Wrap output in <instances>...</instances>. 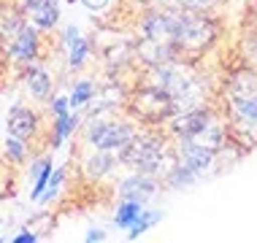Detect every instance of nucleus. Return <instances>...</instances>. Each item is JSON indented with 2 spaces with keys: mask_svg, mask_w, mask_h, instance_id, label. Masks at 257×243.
Instances as JSON below:
<instances>
[{
  "mask_svg": "<svg viewBox=\"0 0 257 243\" xmlns=\"http://www.w3.org/2000/svg\"><path fill=\"white\" fill-rule=\"evenodd\" d=\"M116 157H119V165H124L127 170L149 173L157 178H163L165 170L176 162V151H173V146H168V138L157 127H147L141 133L136 130L130 143L116 151Z\"/></svg>",
  "mask_w": 257,
  "mask_h": 243,
  "instance_id": "nucleus-1",
  "label": "nucleus"
},
{
  "mask_svg": "<svg viewBox=\"0 0 257 243\" xmlns=\"http://www.w3.org/2000/svg\"><path fill=\"white\" fill-rule=\"evenodd\" d=\"M219 25L203 11H179L176 14V33H173V49L179 60L200 57L208 46L217 41Z\"/></svg>",
  "mask_w": 257,
  "mask_h": 243,
  "instance_id": "nucleus-2",
  "label": "nucleus"
},
{
  "mask_svg": "<svg viewBox=\"0 0 257 243\" xmlns=\"http://www.w3.org/2000/svg\"><path fill=\"white\" fill-rule=\"evenodd\" d=\"M127 111L133 114L136 122L147 124V127H160V124H165L171 116H176L182 108H179V103L173 100L163 87L141 84V87L130 89Z\"/></svg>",
  "mask_w": 257,
  "mask_h": 243,
  "instance_id": "nucleus-3",
  "label": "nucleus"
},
{
  "mask_svg": "<svg viewBox=\"0 0 257 243\" xmlns=\"http://www.w3.org/2000/svg\"><path fill=\"white\" fill-rule=\"evenodd\" d=\"M227 116H230V130L235 141H244L252 133V146H257V89H244V92H227ZM249 149V146H246Z\"/></svg>",
  "mask_w": 257,
  "mask_h": 243,
  "instance_id": "nucleus-4",
  "label": "nucleus"
},
{
  "mask_svg": "<svg viewBox=\"0 0 257 243\" xmlns=\"http://www.w3.org/2000/svg\"><path fill=\"white\" fill-rule=\"evenodd\" d=\"M133 135H136V124L133 122L98 116V119H89L84 141L92 146V149H100V151H119L130 143Z\"/></svg>",
  "mask_w": 257,
  "mask_h": 243,
  "instance_id": "nucleus-5",
  "label": "nucleus"
},
{
  "mask_svg": "<svg viewBox=\"0 0 257 243\" xmlns=\"http://www.w3.org/2000/svg\"><path fill=\"white\" fill-rule=\"evenodd\" d=\"M217 119V114H214L211 108L206 106H190V108H182L176 116H171L168 122H165V127H168L171 138H198L203 130Z\"/></svg>",
  "mask_w": 257,
  "mask_h": 243,
  "instance_id": "nucleus-6",
  "label": "nucleus"
},
{
  "mask_svg": "<svg viewBox=\"0 0 257 243\" xmlns=\"http://www.w3.org/2000/svg\"><path fill=\"white\" fill-rule=\"evenodd\" d=\"M3 52H6V57H9V62H14V65H19V68L36 62L38 52H41V30L33 22H27L22 30L3 46Z\"/></svg>",
  "mask_w": 257,
  "mask_h": 243,
  "instance_id": "nucleus-7",
  "label": "nucleus"
},
{
  "mask_svg": "<svg viewBox=\"0 0 257 243\" xmlns=\"http://www.w3.org/2000/svg\"><path fill=\"white\" fill-rule=\"evenodd\" d=\"M173 151H176L179 162H184L187 168L195 170L198 176H206V173L217 165V151L208 149L206 143H200L198 138H179Z\"/></svg>",
  "mask_w": 257,
  "mask_h": 243,
  "instance_id": "nucleus-8",
  "label": "nucleus"
},
{
  "mask_svg": "<svg viewBox=\"0 0 257 243\" xmlns=\"http://www.w3.org/2000/svg\"><path fill=\"white\" fill-rule=\"evenodd\" d=\"M127 95H130V89L122 84V81H108L106 87L100 89H95V97L89 100V106L84 108L87 111V116L89 119H98V116H108V114H114L116 108H122V106H127Z\"/></svg>",
  "mask_w": 257,
  "mask_h": 243,
  "instance_id": "nucleus-9",
  "label": "nucleus"
},
{
  "mask_svg": "<svg viewBox=\"0 0 257 243\" xmlns=\"http://www.w3.org/2000/svg\"><path fill=\"white\" fill-rule=\"evenodd\" d=\"M3 127H6V133H9V135L22 138V141L30 143L33 138L38 135V130H41V116L30 106H25V103H11Z\"/></svg>",
  "mask_w": 257,
  "mask_h": 243,
  "instance_id": "nucleus-10",
  "label": "nucleus"
},
{
  "mask_svg": "<svg viewBox=\"0 0 257 243\" xmlns=\"http://www.w3.org/2000/svg\"><path fill=\"white\" fill-rule=\"evenodd\" d=\"M62 46L68 52V57H65L68 71L79 73L81 68H87L89 57H92V38H87L79 25H65V30H62Z\"/></svg>",
  "mask_w": 257,
  "mask_h": 243,
  "instance_id": "nucleus-11",
  "label": "nucleus"
},
{
  "mask_svg": "<svg viewBox=\"0 0 257 243\" xmlns=\"http://www.w3.org/2000/svg\"><path fill=\"white\" fill-rule=\"evenodd\" d=\"M160 178L157 176H149V173H138L133 170L130 176H124L119 186H116V194H119V200H138V203L147 205L152 197L160 192Z\"/></svg>",
  "mask_w": 257,
  "mask_h": 243,
  "instance_id": "nucleus-12",
  "label": "nucleus"
},
{
  "mask_svg": "<svg viewBox=\"0 0 257 243\" xmlns=\"http://www.w3.org/2000/svg\"><path fill=\"white\" fill-rule=\"evenodd\" d=\"M19 9L25 11V17L38 27L41 33H49L60 25L62 9L60 0H19Z\"/></svg>",
  "mask_w": 257,
  "mask_h": 243,
  "instance_id": "nucleus-13",
  "label": "nucleus"
},
{
  "mask_svg": "<svg viewBox=\"0 0 257 243\" xmlns=\"http://www.w3.org/2000/svg\"><path fill=\"white\" fill-rule=\"evenodd\" d=\"M22 81H25V89L30 92L33 100H38V103H49V100H52V95H54V81H52V73L46 71L44 65H38V62L25 65Z\"/></svg>",
  "mask_w": 257,
  "mask_h": 243,
  "instance_id": "nucleus-14",
  "label": "nucleus"
},
{
  "mask_svg": "<svg viewBox=\"0 0 257 243\" xmlns=\"http://www.w3.org/2000/svg\"><path fill=\"white\" fill-rule=\"evenodd\" d=\"M116 168H119V157H116V151H100V149H95L92 154L84 159V176H89L92 181L111 176Z\"/></svg>",
  "mask_w": 257,
  "mask_h": 243,
  "instance_id": "nucleus-15",
  "label": "nucleus"
},
{
  "mask_svg": "<svg viewBox=\"0 0 257 243\" xmlns=\"http://www.w3.org/2000/svg\"><path fill=\"white\" fill-rule=\"evenodd\" d=\"M30 22L19 6H0V46H6L22 27Z\"/></svg>",
  "mask_w": 257,
  "mask_h": 243,
  "instance_id": "nucleus-16",
  "label": "nucleus"
},
{
  "mask_svg": "<svg viewBox=\"0 0 257 243\" xmlns=\"http://www.w3.org/2000/svg\"><path fill=\"white\" fill-rule=\"evenodd\" d=\"M81 124V114L79 111H68L62 116H54V124H52V149L57 151L65 146V141L76 133V127Z\"/></svg>",
  "mask_w": 257,
  "mask_h": 243,
  "instance_id": "nucleus-17",
  "label": "nucleus"
},
{
  "mask_svg": "<svg viewBox=\"0 0 257 243\" xmlns=\"http://www.w3.org/2000/svg\"><path fill=\"white\" fill-rule=\"evenodd\" d=\"M160 181H163L165 186H168V189H187V186H192V184H198L200 181V176L195 170H190L187 168L184 162H173L168 170H165V176L160 178Z\"/></svg>",
  "mask_w": 257,
  "mask_h": 243,
  "instance_id": "nucleus-18",
  "label": "nucleus"
},
{
  "mask_svg": "<svg viewBox=\"0 0 257 243\" xmlns=\"http://www.w3.org/2000/svg\"><path fill=\"white\" fill-rule=\"evenodd\" d=\"M144 203H138V200H119V205H116V211H114V227L116 230H127V227H133L138 216L144 213Z\"/></svg>",
  "mask_w": 257,
  "mask_h": 243,
  "instance_id": "nucleus-19",
  "label": "nucleus"
},
{
  "mask_svg": "<svg viewBox=\"0 0 257 243\" xmlns=\"http://www.w3.org/2000/svg\"><path fill=\"white\" fill-rule=\"evenodd\" d=\"M160 221H163V211H157V208H144V213L138 216L136 224L124 230V240H138L144 232H149L155 224H160Z\"/></svg>",
  "mask_w": 257,
  "mask_h": 243,
  "instance_id": "nucleus-20",
  "label": "nucleus"
},
{
  "mask_svg": "<svg viewBox=\"0 0 257 243\" xmlns=\"http://www.w3.org/2000/svg\"><path fill=\"white\" fill-rule=\"evenodd\" d=\"M95 89H98V87H95L92 79H79L73 84L71 95H68V97H71V108L73 111H84L89 106V100L95 97Z\"/></svg>",
  "mask_w": 257,
  "mask_h": 243,
  "instance_id": "nucleus-21",
  "label": "nucleus"
},
{
  "mask_svg": "<svg viewBox=\"0 0 257 243\" xmlns=\"http://www.w3.org/2000/svg\"><path fill=\"white\" fill-rule=\"evenodd\" d=\"M52 173H54V159H52L49 154H46V157H44V168L38 170L36 181H33V189H30V200H33V203H38V200H41V194H44V189L49 186Z\"/></svg>",
  "mask_w": 257,
  "mask_h": 243,
  "instance_id": "nucleus-22",
  "label": "nucleus"
},
{
  "mask_svg": "<svg viewBox=\"0 0 257 243\" xmlns=\"http://www.w3.org/2000/svg\"><path fill=\"white\" fill-rule=\"evenodd\" d=\"M3 151H6V157H9L14 165H25V162H27V157H30V149H27V141H22V138H14V135H9V138H6V143H3Z\"/></svg>",
  "mask_w": 257,
  "mask_h": 243,
  "instance_id": "nucleus-23",
  "label": "nucleus"
},
{
  "mask_svg": "<svg viewBox=\"0 0 257 243\" xmlns=\"http://www.w3.org/2000/svg\"><path fill=\"white\" fill-rule=\"evenodd\" d=\"M62 184H65V168H54L52 178H49V186L44 189V194H41V200H38V203H41V205H52L54 200L60 197Z\"/></svg>",
  "mask_w": 257,
  "mask_h": 243,
  "instance_id": "nucleus-24",
  "label": "nucleus"
},
{
  "mask_svg": "<svg viewBox=\"0 0 257 243\" xmlns=\"http://www.w3.org/2000/svg\"><path fill=\"white\" fill-rule=\"evenodd\" d=\"M49 108H52V114H54V116H62V114H68V111H73V108H71V97H68L65 92H60V95H52V100H49Z\"/></svg>",
  "mask_w": 257,
  "mask_h": 243,
  "instance_id": "nucleus-25",
  "label": "nucleus"
},
{
  "mask_svg": "<svg viewBox=\"0 0 257 243\" xmlns=\"http://www.w3.org/2000/svg\"><path fill=\"white\" fill-rule=\"evenodd\" d=\"M217 3L219 0H182V11H206Z\"/></svg>",
  "mask_w": 257,
  "mask_h": 243,
  "instance_id": "nucleus-26",
  "label": "nucleus"
},
{
  "mask_svg": "<svg viewBox=\"0 0 257 243\" xmlns=\"http://www.w3.org/2000/svg\"><path fill=\"white\" fill-rule=\"evenodd\" d=\"M81 6H84L87 11H92V14H100V11H108V6L114 3V0H79Z\"/></svg>",
  "mask_w": 257,
  "mask_h": 243,
  "instance_id": "nucleus-27",
  "label": "nucleus"
},
{
  "mask_svg": "<svg viewBox=\"0 0 257 243\" xmlns=\"http://www.w3.org/2000/svg\"><path fill=\"white\" fill-rule=\"evenodd\" d=\"M103 240H108V232L100 230V227H92V230L84 232V243H103Z\"/></svg>",
  "mask_w": 257,
  "mask_h": 243,
  "instance_id": "nucleus-28",
  "label": "nucleus"
},
{
  "mask_svg": "<svg viewBox=\"0 0 257 243\" xmlns=\"http://www.w3.org/2000/svg\"><path fill=\"white\" fill-rule=\"evenodd\" d=\"M41 235H36L33 230H27V227H22L17 235H14V243H38Z\"/></svg>",
  "mask_w": 257,
  "mask_h": 243,
  "instance_id": "nucleus-29",
  "label": "nucleus"
},
{
  "mask_svg": "<svg viewBox=\"0 0 257 243\" xmlns=\"http://www.w3.org/2000/svg\"><path fill=\"white\" fill-rule=\"evenodd\" d=\"M0 52H3V46H0Z\"/></svg>",
  "mask_w": 257,
  "mask_h": 243,
  "instance_id": "nucleus-30",
  "label": "nucleus"
}]
</instances>
